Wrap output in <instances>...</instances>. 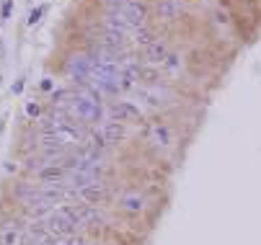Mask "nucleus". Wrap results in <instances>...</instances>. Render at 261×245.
Masks as SVG:
<instances>
[{
	"label": "nucleus",
	"mask_w": 261,
	"mask_h": 245,
	"mask_svg": "<svg viewBox=\"0 0 261 245\" xmlns=\"http://www.w3.org/2000/svg\"><path fill=\"white\" fill-rule=\"evenodd\" d=\"M67 111H70L72 116H78L81 121H88V124L98 121V119H101V93H98L91 83L83 85L81 93L72 96Z\"/></svg>",
	"instance_id": "nucleus-1"
},
{
	"label": "nucleus",
	"mask_w": 261,
	"mask_h": 245,
	"mask_svg": "<svg viewBox=\"0 0 261 245\" xmlns=\"http://www.w3.org/2000/svg\"><path fill=\"white\" fill-rule=\"evenodd\" d=\"M44 227L52 237H70V235H75V225H72V220L62 212V209H57V212H49V217L44 220Z\"/></svg>",
	"instance_id": "nucleus-2"
},
{
	"label": "nucleus",
	"mask_w": 261,
	"mask_h": 245,
	"mask_svg": "<svg viewBox=\"0 0 261 245\" xmlns=\"http://www.w3.org/2000/svg\"><path fill=\"white\" fill-rule=\"evenodd\" d=\"M67 75H70V80L75 83V85H88L91 83V57H86V54H78V57H72L70 62H67Z\"/></svg>",
	"instance_id": "nucleus-3"
},
{
	"label": "nucleus",
	"mask_w": 261,
	"mask_h": 245,
	"mask_svg": "<svg viewBox=\"0 0 261 245\" xmlns=\"http://www.w3.org/2000/svg\"><path fill=\"white\" fill-rule=\"evenodd\" d=\"M119 13L127 18V23L129 26H145V21H147V6L145 3H140V0H127V3L119 8Z\"/></svg>",
	"instance_id": "nucleus-4"
},
{
	"label": "nucleus",
	"mask_w": 261,
	"mask_h": 245,
	"mask_svg": "<svg viewBox=\"0 0 261 245\" xmlns=\"http://www.w3.org/2000/svg\"><path fill=\"white\" fill-rule=\"evenodd\" d=\"M166 57H168V47H166V42H161V39L150 42V44L142 49V59H145L147 65H163Z\"/></svg>",
	"instance_id": "nucleus-5"
},
{
	"label": "nucleus",
	"mask_w": 261,
	"mask_h": 245,
	"mask_svg": "<svg viewBox=\"0 0 261 245\" xmlns=\"http://www.w3.org/2000/svg\"><path fill=\"white\" fill-rule=\"evenodd\" d=\"M101 134H103V139H106V145H117V142H122V139L127 137L124 124H122V121H117V119L106 121V124L101 127Z\"/></svg>",
	"instance_id": "nucleus-6"
},
{
	"label": "nucleus",
	"mask_w": 261,
	"mask_h": 245,
	"mask_svg": "<svg viewBox=\"0 0 261 245\" xmlns=\"http://www.w3.org/2000/svg\"><path fill=\"white\" fill-rule=\"evenodd\" d=\"M111 114L117 116V121H124V119L137 121V119H140V109L132 106V103H127V101H117L114 106H111Z\"/></svg>",
	"instance_id": "nucleus-7"
},
{
	"label": "nucleus",
	"mask_w": 261,
	"mask_h": 245,
	"mask_svg": "<svg viewBox=\"0 0 261 245\" xmlns=\"http://www.w3.org/2000/svg\"><path fill=\"white\" fill-rule=\"evenodd\" d=\"M158 16L163 21H176L181 16V3L178 0H158Z\"/></svg>",
	"instance_id": "nucleus-8"
},
{
	"label": "nucleus",
	"mask_w": 261,
	"mask_h": 245,
	"mask_svg": "<svg viewBox=\"0 0 261 245\" xmlns=\"http://www.w3.org/2000/svg\"><path fill=\"white\" fill-rule=\"evenodd\" d=\"M39 181L42 183H62V178H65V168L62 165H44L39 173Z\"/></svg>",
	"instance_id": "nucleus-9"
},
{
	"label": "nucleus",
	"mask_w": 261,
	"mask_h": 245,
	"mask_svg": "<svg viewBox=\"0 0 261 245\" xmlns=\"http://www.w3.org/2000/svg\"><path fill=\"white\" fill-rule=\"evenodd\" d=\"M147 137H150V142H153V145H161V147H168V145H171V129H168L166 124H155V127H150Z\"/></svg>",
	"instance_id": "nucleus-10"
},
{
	"label": "nucleus",
	"mask_w": 261,
	"mask_h": 245,
	"mask_svg": "<svg viewBox=\"0 0 261 245\" xmlns=\"http://www.w3.org/2000/svg\"><path fill=\"white\" fill-rule=\"evenodd\" d=\"M129 37H132V44H135V47H140V49H145V47L150 44V42H155L153 31L147 28V26H137V28H132V34H129Z\"/></svg>",
	"instance_id": "nucleus-11"
},
{
	"label": "nucleus",
	"mask_w": 261,
	"mask_h": 245,
	"mask_svg": "<svg viewBox=\"0 0 261 245\" xmlns=\"http://www.w3.org/2000/svg\"><path fill=\"white\" fill-rule=\"evenodd\" d=\"M78 196H81L83 201H88V204H98V201L103 199V189H101V183H91V186L81 189Z\"/></svg>",
	"instance_id": "nucleus-12"
},
{
	"label": "nucleus",
	"mask_w": 261,
	"mask_h": 245,
	"mask_svg": "<svg viewBox=\"0 0 261 245\" xmlns=\"http://www.w3.org/2000/svg\"><path fill=\"white\" fill-rule=\"evenodd\" d=\"M122 204H124L127 212H140V209H142V199L140 196H127Z\"/></svg>",
	"instance_id": "nucleus-13"
},
{
	"label": "nucleus",
	"mask_w": 261,
	"mask_h": 245,
	"mask_svg": "<svg viewBox=\"0 0 261 245\" xmlns=\"http://www.w3.org/2000/svg\"><path fill=\"white\" fill-rule=\"evenodd\" d=\"M18 240V227H6L3 232V245H13Z\"/></svg>",
	"instance_id": "nucleus-14"
},
{
	"label": "nucleus",
	"mask_w": 261,
	"mask_h": 245,
	"mask_svg": "<svg viewBox=\"0 0 261 245\" xmlns=\"http://www.w3.org/2000/svg\"><path fill=\"white\" fill-rule=\"evenodd\" d=\"M44 11H47L44 6L34 8V11H31V16H29V23H31V26H34V23H39V21H42V16H44Z\"/></svg>",
	"instance_id": "nucleus-15"
},
{
	"label": "nucleus",
	"mask_w": 261,
	"mask_h": 245,
	"mask_svg": "<svg viewBox=\"0 0 261 245\" xmlns=\"http://www.w3.org/2000/svg\"><path fill=\"white\" fill-rule=\"evenodd\" d=\"M26 114H29V116H39L42 111H39V106H36V103H29V106H26Z\"/></svg>",
	"instance_id": "nucleus-16"
},
{
	"label": "nucleus",
	"mask_w": 261,
	"mask_h": 245,
	"mask_svg": "<svg viewBox=\"0 0 261 245\" xmlns=\"http://www.w3.org/2000/svg\"><path fill=\"white\" fill-rule=\"evenodd\" d=\"M11 16V0H6L3 3V18H8Z\"/></svg>",
	"instance_id": "nucleus-17"
},
{
	"label": "nucleus",
	"mask_w": 261,
	"mask_h": 245,
	"mask_svg": "<svg viewBox=\"0 0 261 245\" xmlns=\"http://www.w3.org/2000/svg\"><path fill=\"white\" fill-rule=\"evenodd\" d=\"M21 90H23V80H16L13 83V93H21Z\"/></svg>",
	"instance_id": "nucleus-18"
}]
</instances>
